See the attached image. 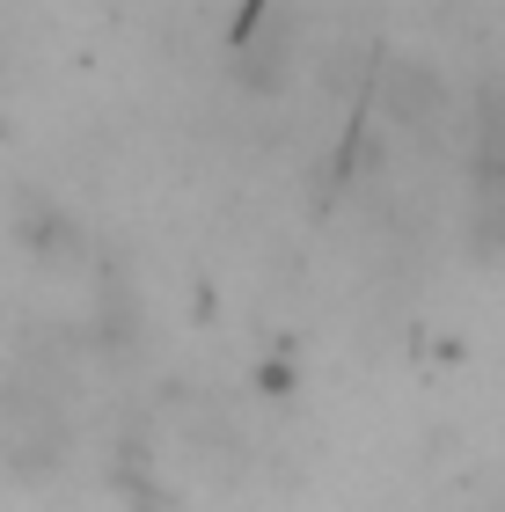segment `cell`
I'll return each instance as SVG.
<instances>
[{
  "label": "cell",
  "instance_id": "7a4b0ae2",
  "mask_svg": "<svg viewBox=\"0 0 505 512\" xmlns=\"http://www.w3.org/2000/svg\"><path fill=\"white\" fill-rule=\"evenodd\" d=\"M469 242L505 256V81H491L469 110Z\"/></svg>",
  "mask_w": 505,
  "mask_h": 512
},
{
  "label": "cell",
  "instance_id": "6da1fadb",
  "mask_svg": "<svg viewBox=\"0 0 505 512\" xmlns=\"http://www.w3.org/2000/svg\"><path fill=\"white\" fill-rule=\"evenodd\" d=\"M66 447H74V425H66V403L37 374L0 381V469L8 476H52Z\"/></svg>",
  "mask_w": 505,
  "mask_h": 512
},
{
  "label": "cell",
  "instance_id": "3957f363",
  "mask_svg": "<svg viewBox=\"0 0 505 512\" xmlns=\"http://www.w3.org/2000/svg\"><path fill=\"white\" fill-rule=\"evenodd\" d=\"M388 118L403 132H440L447 125V96L425 66H388Z\"/></svg>",
  "mask_w": 505,
  "mask_h": 512
}]
</instances>
